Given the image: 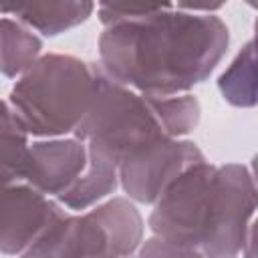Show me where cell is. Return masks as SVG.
Here are the masks:
<instances>
[{
    "label": "cell",
    "instance_id": "cell-1",
    "mask_svg": "<svg viewBox=\"0 0 258 258\" xmlns=\"http://www.w3.org/2000/svg\"><path fill=\"white\" fill-rule=\"evenodd\" d=\"M230 30L216 14L165 8L117 20L99 34V64L121 85L147 95L189 93L220 64Z\"/></svg>",
    "mask_w": 258,
    "mask_h": 258
},
{
    "label": "cell",
    "instance_id": "cell-2",
    "mask_svg": "<svg viewBox=\"0 0 258 258\" xmlns=\"http://www.w3.org/2000/svg\"><path fill=\"white\" fill-rule=\"evenodd\" d=\"M147 228L181 256L236 258L256 234V181L248 165L187 167L151 204Z\"/></svg>",
    "mask_w": 258,
    "mask_h": 258
},
{
    "label": "cell",
    "instance_id": "cell-3",
    "mask_svg": "<svg viewBox=\"0 0 258 258\" xmlns=\"http://www.w3.org/2000/svg\"><path fill=\"white\" fill-rule=\"evenodd\" d=\"M200 115V101L191 93H139L111 79L99 64L95 97L73 135L119 163L145 145L189 135Z\"/></svg>",
    "mask_w": 258,
    "mask_h": 258
},
{
    "label": "cell",
    "instance_id": "cell-4",
    "mask_svg": "<svg viewBox=\"0 0 258 258\" xmlns=\"http://www.w3.org/2000/svg\"><path fill=\"white\" fill-rule=\"evenodd\" d=\"M97 81L99 62L62 52L40 54L14 81L8 105L34 139L71 135L91 107Z\"/></svg>",
    "mask_w": 258,
    "mask_h": 258
},
{
    "label": "cell",
    "instance_id": "cell-5",
    "mask_svg": "<svg viewBox=\"0 0 258 258\" xmlns=\"http://www.w3.org/2000/svg\"><path fill=\"white\" fill-rule=\"evenodd\" d=\"M145 220L127 196H109L83 212H67L24 256H131Z\"/></svg>",
    "mask_w": 258,
    "mask_h": 258
},
{
    "label": "cell",
    "instance_id": "cell-6",
    "mask_svg": "<svg viewBox=\"0 0 258 258\" xmlns=\"http://www.w3.org/2000/svg\"><path fill=\"white\" fill-rule=\"evenodd\" d=\"M204 159L202 149L189 139H161L125 155L117 163L119 187L135 204L151 206L171 181Z\"/></svg>",
    "mask_w": 258,
    "mask_h": 258
},
{
    "label": "cell",
    "instance_id": "cell-7",
    "mask_svg": "<svg viewBox=\"0 0 258 258\" xmlns=\"http://www.w3.org/2000/svg\"><path fill=\"white\" fill-rule=\"evenodd\" d=\"M67 212L24 179H0V252L24 256Z\"/></svg>",
    "mask_w": 258,
    "mask_h": 258
},
{
    "label": "cell",
    "instance_id": "cell-8",
    "mask_svg": "<svg viewBox=\"0 0 258 258\" xmlns=\"http://www.w3.org/2000/svg\"><path fill=\"white\" fill-rule=\"evenodd\" d=\"M89 157V145L73 133L32 139L28 143L22 179L60 204L83 181Z\"/></svg>",
    "mask_w": 258,
    "mask_h": 258
},
{
    "label": "cell",
    "instance_id": "cell-9",
    "mask_svg": "<svg viewBox=\"0 0 258 258\" xmlns=\"http://www.w3.org/2000/svg\"><path fill=\"white\" fill-rule=\"evenodd\" d=\"M95 12V0H28L20 22L28 24L40 36H58L81 26Z\"/></svg>",
    "mask_w": 258,
    "mask_h": 258
},
{
    "label": "cell",
    "instance_id": "cell-10",
    "mask_svg": "<svg viewBox=\"0 0 258 258\" xmlns=\"http://www.w3.org/2000/svg\"><path fill=\"white\" fill-rule=\"evenodd\" d=\"M42 54V36L28 24L0 16V75L18 79Z\"/></svg>",
    "mask_w": 258,
    "mask_h": 258
},
{
    "label": "cell",
    "instance_id": "cell-11",
    "mask_svg": "<svg viewBox=\"0 0 258 258\" xmlns=\"http://www.w3.org/2000/svg\"><path fill=\"white\" fill-rule=\"evenodd\" d=\"M218 91L226 103L240 109L256 105V48L250 38L218 79Z\"/></svg>",
    "mask_w": 258,
    "mask_h": 258
},
{
    "label": "cell",
    "instance_id": "cell-12",
    "mask_svg": "<svg viewBox=\"0 0 258 258\" xmlns=\"http://www.w3.org/2000/svg\"><path fill=\"white\" fill-rule=\"evenodd\" d=\"M28 143L30 135L8 101L0 99V179H22Z\"/></svg>",
    "mask_w": 258,
    "mask_h": 258
},
{
    "label": "cell",
    "instance_id": "cell-13",
    "mask_svg": "<svg viewBox=\"0 0 258 258\" xmlns=\"http://www.w3.org/2000/svg\"><path fill=\"white\" fill-rule=\"evenodd\" d=\"M165 8H173L171 0H95V10L103 26L117 20L145 16Z\"/></svg>",
    "mask_w": 258,
    "mask_h": 258
},
{
    "label": "cell",
    "instance_id": "cell-14",
    "mask_svg": "<svg viewBox=\"0 0 258 258\" xmlns=\"http://www.w3.org/2000/svg\"><path fill=\"white\" fill-rule=\"evenodd\" d=\"M228 0H171L173 8L187 10V12H200V14H214L222 6H226Z\"/></svg>",
    "mask_w": 258,
    "mask_h": 258
},
{
    "label": "cell",
    "instance_id": "cell-15",
    "mask_svg": "<svg viewBox=\"0 0 258 258\" xmlns=\"http://www.w3.org/2000/svg\"><path fill=\"white\" fill-rule=\"evenodd\" d=\"M26 4H28V0H0V14L18 18L24 12Z\"/></svg>",
    "mask_w": 258,
    "mask_h": 258
},
{
    "label": "cell",
    "instance_id": "cell-16",
    "mask_svg": "<svg viewBox=\"0 0 258 258\" xmlns=\"http://www.w3.org/2000/svg\"><path fill=\"white\" fill-rule=\"evenodd\" d=\"M244 2H246L250 8H256V0H244Z\"/></svg>",
    "mask_w": 258,
    "mask_h": 258
}]
</instances>
